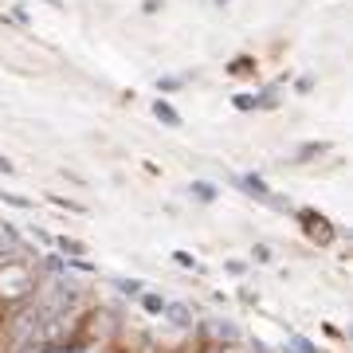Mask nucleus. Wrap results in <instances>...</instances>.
<instances>
[{
  "mask_svg": "<svg viewBox=\"0 0 353 353\" xmlns=\"http://www.w3.org/2000/svg\"><path fill=\"white\" fill-rule=\"evenodd\" d=\"M153 114H157V122H165V126H181V114L169 102H153Z\"/></svg>",
  "mask_w": 353,
  "mask_h": 353,
  "instance_id": "obj_3",
  "label": "nucleus"
},
{
  "mask_svg": "<svg viewBox=\"0 0 353 353\" xmlns=\"http://www.w3.org/2000/svg\"><path fill=\"white\" fill-rule=\"evenodd\" d=\"M173 259H176V263H181V267H196V259H192L189 252H173Z\"/></svg>",
  "mask_w": 353,
  "mask_h": 353,
  "instance_id": "obj_9",
  "label": "nucleus"
},
{
  "mask_svg": "<svg viewBox=\"0 0 353 353\" xmlns=\"http://www.w3.org/2000/svg\"><path fill=\"white\" fill-rule=\"evenodd\" d=\"M236 106H240V110H252V106H255V94H240V99H236Z\"/></svg>",
  "mask_w": 353,
  "mask_h": 353,
  "instance_id": "obj_10",
  "label": "nucleus"
},
{
  "mask_svg": "<svg viewBox=\"0 0 353 353\" xmlns=\"http://www.w3.org/2000/svg\"><path fill=\"white\" fill-rule=\"evenodd\" d=\"M169 318H173V326H189V306H165Z\"/></svg>",
  "mask_w": 353,
  "mask_h": 353,
  "instance_id": "obj_5",
  "label": "nucleus"
},
{
  "mask_svg": "<svg viewBox=\"0 0 353 353\" xmlns=\"http://www.w3.org/2000/svg\"><path fill=\"white\" fill-rule=\"evenodd\" d=\"M48 4H59V0H48Z\"/></svg>",
  "mask_w": 353,
  "mask_h": 353,
  "instance_id": "obj_13",
  "label": "nucleus"
},
{
  "mask_svg": "<svg viewBox=\"0 0 353 353\" xmlns=\"http://www.w3.org/2000/svg\"><path fill=\"white\" fill-rule=\"evenodd\" d=\"M299 220L306 224V236H310V240H318V243H330V240H334V232H330L326 216H318V212H310V208H303V212H299Z\"/></svg>",
  "mask_w": 353,
  "mask_h": 353,
  "instance_id": "obj_2",
  "label": "nucleus"
},
{
  "mask_svg": "<svg viewBox=\"0 0 353 353\" xmlns=\"http://www.w3.org/2000/svg\"><path fill=\"white\" fill-rule=\"evenodd\" d=\"M267 259H271V252H267L263 243H259V248H255V263H267Z\"/></svg>",
  "mask_w": 353,
  "mask_h": 353,
  "instance_id": "obj_11",
  "label": "nucleus"
},
{
  "mask_svg": "<svg viewBox=\"0 0 353 353\" xmlns=\"http://www.w3.org/2000/svg\"><path fill=\"white\" fill-rule=\"evenodd\" d=\"M36 294V275L28 259H16V263H0V303L4 306H16Z\"/></svg>",
  "mask_w": 353,
  "mask_h": 353,
  "instance_id": "obj_1",
  "label": "nucleus"
},
{
  "mask_svg": "<svg viewBox=\"0 0 353 353\" xmlns=\"http://www.w3.org/2000/svg\"><path fill=\"white\" fill-rule=\"evenodd\" d=\"M141 306H145L150 314H161V310H165V299H161V294H145V299H141Z\"/></svg>",
  "mask_w": 353,
  "mask_h": 353,
  "instance_id": "obj_6",
  "label": "nucleus"
},
{
  "mask_svg": "<svg viewBox=\"0 0 353 353\" xmlns=\"http://www.w3.org/2000/svg\"><path fill=\"white\" fill-rule=\"evenodd\" d=\"M216 4H220V8H224V4H228V0H216Z\"/></svg>",
  "mask_w": 353,
  "mask_h": 353,
  "instance_id": "obj_12",
  "label": "nucleus"
},
{
  "mask_svg": "<svg viewBox=\"0 0 353 353\" xmlns=\"http://www.w3.org/2000/svg\"><path fill=\"white\" fill-rule=\"evenodd\" d=\"M192 192H196V201H212V196H216V189H212V185H204V181H196Z\"/></svg>",
  "mask_w": 353,
  "mask_h": 353,
  "instance_id": "obj_7",
  "label": "nucleus"
},
{
  "mask_svg": "<svg viewBox=\"0 0 353 353\" xmlns=\"http://www.w3.org/2000/svg\"><path fill=\"white\" fill-rule=\"evenodd\" d=\"M228 71H232V75H252L255 59H248V55H243V59H232V67H228Z\"/></svg>",
  "mask_w": 353,
  "mask_h": 353,
  "instance_id": "obj_4",
  "label": "nucleus"
},
{
  "mask_svg": "<svg viewBox=\"0 0 353 353\" xmlns=\"http://www.w3.org/2000/svg\"><path fill=\"white\" fill-rule=\"evenodd\" d=\"M59 248H63L67 255H83V243L79 240H59Z\"/></svg>",
  "mask_w": 353,
  "mask_h": 353,
  "instance_id": "obj_8",
  "label": "nucleus"
}]
</instances>
